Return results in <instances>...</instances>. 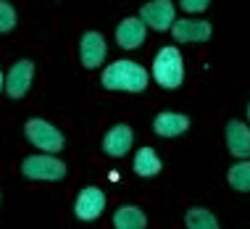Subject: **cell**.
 <instances>
[{"mask_svg": "<svg viewBox=\"0 0 250 229\" xmlns=\"http://www.w3.org/2000/svg\"><path fill=\"white\" fill-rule=\"evenodd\" d=\"M147 79L150 74L143 63L137 61H129V58H121V61H113V63L105 66V71L100 74V84L105 90H113V92H132V95H140V92L147 90Z\"/></svg>", "mask_w": 250, "mask_h": 229, "instance_id": "1", "label": "cell"}, {"mask_svg": "<svg viewBox=\"0 0 250 229\" xmlns=\"http://www.w3.org/2000/svg\"><path fill=\"white\" fill-rule=\"evenodd\" d=\"M150 77L164 90H177V87H182V82H185V61H182L179 48L164 45V48L155 53L153 66H150Z\"/></svg>", "mask_w": 250, "mask_h": 229, "instance_id": "2", "label": "cell"}, {"mask_svg": "<svg viewBox=\"0 0 250 229\" xmlns=\"http://www.w3.org/2000/svg\"><path fill=\"white\" fill-rule=\"evenodd\" d=\"M21 177L29 182H61L66 177V164L53 153H37L21 161Z\"/></svg>", "mask_w": 250, "mask_h": 229, "instance_id": "3", "label": "cell"}, {"mask_svg": "<svg viewBox=\"0 0 250 229\" xmlns=\"http://www.w3.org/2000/svg\"><path fill=\"white\" fill-rule=\"evenodd\" d=\"M24 137L29 140L37 150L53 153V156L61 153V150H63V145H66L63 132H61L56 124L45 121V119H29V121H26V124H24Z\"/></svg>", "mask_w": 250, "mask_h": 229, "instance_id": "4", "label": "cell"}, {"mask_svg": "<svg viewBox=\"0 0 250 229\" xmlns=\"http://www.w3.org/2000/svg\"><path fill=\"white\" fill-rule=\"evenodd\" d=\"M105 192L95 185H87L77 192V200H74V216L79 221H98L105 211Z\"/></svg>", "mask_w": 250, "mask_h": 229, "instance_id": "5", "label": "cell"}, {"mask_svg": "<svg viewBox=\"0 0 250 229\" xmlns=\"http://www.w3.org/2000/svg\"><path fill=\"white\" fill-rule=\"evenodd\" d=\"M140 19L147 29L155 32H171L174 21H177V8L171 0H147L140 8Z\"/></svg>", "mask_w": 250, "mask_h": 229, "instance_id": "6", "label": "cell"}, {"mask_svg": "<svg viewBox=\"0 0 250 229\" xmlns=\"http://www.w3.org/2000/svg\"><path fill=\"white\" fill-rule=\"evenodd\" d=\"M32 82H35V63L29 58H21L8 69L5 74V95L13 100H21L29 92Z\"/></svg>", "mask_w": 250, "mask_h": 229, "instance_id": "7", "label": "cell"}, {"mask_svg": "<svg viewBox=\"0 0 250 229\" xmlns=\"http://www.w3.org/2000/svg\"><path fill=\"white\" fill-rule=\"evenodd\" d=\"M132 145H134V132H132L129 124H113L111 129L103 134V140H100L103 153L111 158H124L126 153L132 150Z\"/></svg>", "mask_w": 250, "mask_h": 229, "instance_id": "8", "label": "cell"}, {"mask_svg": "<svg viewBox=\"0 0 250 229\" xmlns=\"http://www.w3.org/2000/svg\"><path fill=\"white\" fill-rule=\"evenodd\" d=\"M105 53H108L105 37L95 29L84 32L82 40H79V63H82L84 69H98L105 61Z\"/></svg>", "mask_w": 250, "mask_h": 229, "instance_id": "9", "label": "cell"}, {"mask_svg": "<svg viewBox=\"0 0 250 229\" xmlns=\"http://www.w3.org/2000/svg\"><path fill=\"white\" fill-rule=\"evenodd\" d=\"M213 35L211 21H203V19H177L171 26V37L177 42H208Z\"/></svg>", "mask_w": 250, "mask_h": 229, "instance_id": "10", "label": "cell"}, {"mask_svg": "<svg viewBox=\"0 0 250 229\" xmlns=\"http://www.w3.org/2000/svg\"><path fill=\"white\" fill-rule=\"evenodd\" d=\"M224 143H227V150L232 153L234 158H250V126L245 121H227L224 126Z\"/></svg>", "mask_w": 250, "mask_h": 229, "instance_id": "11", "label": "cell"}, {"mask_svg": "<svg viewBox=\"0 0 250 229\" xmlns=\"http://www.w3.org/2000/svg\"><path fill=\"white\" fill-rule=\"evenodd\" d=\"M187 129H190V116L179 111H161L158 116L153 119V132L164 140H174L182 137Z\"/></svg>", "mask_w": 250, "mask_h": 229, "instance_id": "12", "label": "cell"}, {"mask_svg": "<svg viewBox=\"0 0 250 229\" xmlns=\"http://www.w3.org/2000/svg\"><path fill=\"white\" fill-rule=\"evenodd\" d=\"M145 37H147V26L143 24L140 16H126L116 26V42L124 50H137L145 42Z\"/></svg>", "mask_w": 250, "mask_h": 229, "instance_id": "13", "label": "cell"}, {"mask_svg": "<svg viewBox=\"0 0 250 229\" xmlns=\"http://www.w3.org/2000/svg\"><path fill=\"white\" fill-rule=\"evenodd\" d=\"M132 169H134V174H137V177L150 179V177H155V174H161L164 164H161V158H158V153H155V147L145 145V147H140V150L134 153Z\"/></svg>", "mask_w": 250, "mask_h": 229, "instance_id": "14", "label": "cell"}, {"mask_svg": "<svg viewBox=\"0 0 250 229\" xmlns=\"http://www.w3.org/2000/svg\"><path fill=\"white\" fill-rule=\"evenodd\" d=\"M113 229H145L147 227V216L143 208L137 206H119L113 211Z\"/></svg>", "mask_w": 250, "mask_h": 229, "instance_id": "15", "label": "cell"}, {"mask_svg": "<svg viewBox=\"0 0 250 229\" xmlns=\"http://www.w3.org/2000/svg\"><path fill=\"white\" fill-rule=\"evenodd\" d=\"M227 182H229V187H232V190H237V192H250V158L237 161L234 166H229Z\"/></svg>", "mask_w": 250, "mask_h": 229, "instance_id": "16", "label": "cell"}, {"mask_svg": "<svg viewBox=\"0 0 250 229\" xmlns=\"http://www.w3.org/2000/svg\"><path fill=\"white\" fill-rule=\"evenodd\" d=\"M185 227L187 229H221L219 227V219L213 216L208 208H190L185 213Z\"/></svg>", "mask_w": 250, "mask_h": 229, "instance_id": "17", "label": "cell"}, {"mask_svg": "<svg viewBox=\"0 0 250 229\" xmlns=\"http://www.w3.org/2000/svg\"><path fill=\"white\" fill-rule=\"evenodd\" d=\"M16 8L8 3V0H0V35H11L13 29H16Z\"/></svg>", "mask_w": 250, "mask_h": 229, "instance_id": "18", "label": "cell"}, {"mask_svg": "<svg viewBox=\"0 0 250 229\" xmlns=\"http://www.w3.org/2000/svg\"><path fill=\"white\" fill-rule=\"evenodd\" d=\"M179 5H182V11H187V13H203L211 5V0H179Z\"/></svg>", "mask_w": 250, "mask_h": 229, "instance_id": "19", "label": "cell"}, {"mask_svg": "<svg viewBox=\"0 0 250 229\" xmlns=\"http://www.w3.org/2000/svg\"><path fill=\"white\" fill-rule=\"evenodd\" d=\"M5 90V77H3V71H0V92Z\"/></svg>", "mask_w": 250, "mask_h": 229, "instance_id": "20", "label": "cell"}, {"mask_svg": "<svg viewBox=\"0 0 250 229\" xmlns=\"http://www.w3.org/2000/svg\"><path fill=\"white\" fill-rule=\"evenodd\" d=\"M248 121H250V103H248Z\"/></svg>", "mask_w": 250, "mask_h": 229, "instance_id": "21", "label": "cell"}, {"mask_svg": "<svg viewBox=\"0 0 250 229\" xmlns=\"http://www.w3.org/2000/svg\"><path fill=\"white\" fill-rule=\"evenodd\" d=\"M0 200H3V195H0Z\"/></svg>", "mask_w": 250, "mask_h": 229, "instance_id": "22", "label": "cell"}]
</instances>
